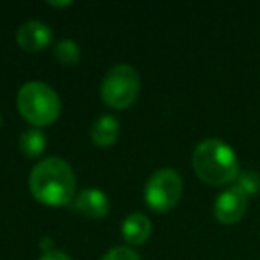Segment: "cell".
I'll return each instance as SVG.
<instances>
[{
	"mask_svg": "<svg viewBox=\"0 0 260 260\" xmlns=\"http://www.w3.org/2000/svg\"><path fill=\"white\" fill-rule=\"evenodd\" d=\"M29 189L34 198L43 205H68L75 194V175L72 166L59 157L41 160L30 171Z\"/></svg>",
	"mask_w": 260,
	"mask_h": 260,
	"instance_id": "6da1fadb",
	"label": "cell"
},
{
	"mask_svg": "<svg viewBox=\"0 0 260 260\" xmlns=\"http://www.w3.org/2000/svg\"><path fill=\"white\" fill-rule=\"evenodd\" d=\"M192 168L209 185H226L239 177L235 152L221 139H205L198 143L192 153Z\"/></svg>",
	"mask_w": 260,
	"mask_h": 260,
	"instance_id": "7a4b0ae2",
	"label": "cell"
},
{
	"mask_svg": "<svg viewBox=\"0 0 260 260\" xmlns=\"http://www.w3.org/2000/svg\"><path fill=\"white\" fill-rule=\"evenodd\" d=\"M18 111L23 119L34 126H47L59 118L61 100L54 87L40 80H32L20 87Z\"/></svg>",
	"mask_w": 260,
	"mask_h": 260,
	"instance_id": "3957f363",
	"label": "cell"
},
{
	"mask_svg": "<svg viewBox=\"0 0 260 260\" xmlns=\"http://www.w3.org/2000/svg\"><path fill=\"white\" fill-rule=\"evenodd\" d=\"M141 89L139 73L128 64H118L109 70L102 82V100L112 109H126L134 104Z\"/></svg>",
	"mask_w": 260,
	"mask_h": 260,
	"instance_id": "277c9868",
	"label": "cell"
},
{
	"mask_svg": "<svg viewBox=\"0 0 260 260\" xmlns=\"http://www.w3.org/2000/svg\"><path fill=\"white\" fill-rule=\"evenodd\" d=\"M184 191L180 175L171 168L159 170L150 177L145 187V200L155 212H166L178 203Z\"/></svg>",
	"mask_w": 260,
	"mask_h": 260,
	"instance_id": "5b68a950",
	"label": "cell"
},
{
	"mask_svg": "<svg viewBox=\"0 0 260 260\" xmlns=\"http://www.w3.org/2000/svg\"><path fill=\"white\" fill-rule=\"evenodd\" d=\"M246 209H248V196L239 187H230L223 191L216 198L214 203V216L219 223L234 224L242 219Z\"/></svg>",
	"mask_w": 260,
	"mask_h": 260,
	"instance_id": "8992f818",
	"label": "cell"
},
{
	"mask_svg": "<svg viewBox=\"0 0 260 260\" xmlns=\"http://www.w3.org/2000/svg\"><path fill=\"white\" fill-rule=\"evenodd\" d=\"M52 41V29L40 20H30L18 27L16 43L27 52H40Z\"/></svg>",
	"mask_w": 260,
	"mask_h": 260,
	"instance_id": "52a82bcc",
	"label": "cell"
},
{
	"mask_svg": "<svg viewBox=\"0 0 260 260\" xmlns=\"http://www.w3.org/2000/svg\"><path fill=\"white\" fill-rule=\"evenodd\" d=\"M75 209L86 217L100 219L109 212V200L98 189H86L75 200Z\"/></svg>",
	"mask_w": 260,
	"mask_h": 260,
	"instance_id": "ba28073f",
	"label": "cell"
},
{
	"mask_svg": "<svg viewBox=\"0 0 260 260\" xmlns=\"http://www.w3.org/2000/svg\"><path fill=\"white\" fill-rule=\"evenodd\" d=\"M123 239L130 244H143L148 241V237L152 235V221L145 216V214L134 212L130 214L121 226Z\"/></svg>",
	"mask_w": 260,
	"mask_h": 260,
	"instance_id": "9c48e42d",
	"label": "cell"
},
{
	"mask_svg": "<svg viewBox=\"0 0 260 260\" xmlns=\"http://www.w3.org/2000/svg\"><path fill=\"white\" fill-rule=\"evenodd\" d=\"M119 134V121L111 114H104L91 126V139L96 146H111L116 143Z\"/></svg>",
	"mask_w": 260,
	"mask_h": 260,
	"instance_id": "30bf717a",
	"label": "cell"
},
{
	"mask_svg": "<svg viewBox=\"0 0 260 260\" xmlns=\"http://www.w3.org/2000/svg\"><path fill=\"white\" fill-rule=\"evenodd\" d=\"M47 146V136L41 128L34 126V128L25 130L20 136V150L27 159H34V157L41 155Z\"/></svg>",
	"mask_w": 260,
	"mask_h": 260,
	"instance_id": "8fae6325",
	"label": "cell"
},
{
	"mask_svg": "<svg viewBox=\"0 0 260 260\" xmlns=\"http://www.w3.org/2000/svg\"><path fill=\"white\" fill-rule=\"evenodd\" d=\"M54 55L62 64H75L80 57V48L73 40H61L55 45Z\"/></svg>",
	"mask_w": 260,
	"mask_h": 260,
	"instance_id": "7c38bea8",
	"label": "cell"
},
{
	"mask_svg": "<svg viewBox=\"0 0 260 260\" xmlns=\"http://www.w3.org/2000/svg\"><path fill=\"white\" fill-rule=\"evenodd\" d=\"M235 187L241 189V191L244 192L246 196L255 194V192L260 189V178H258V175H256L255 171H242V173H239L237 185H235Z\"/></svg>",
	"mask_w": 260,
	"mask_h": 260,
	"instance_id": "4fadbf2b",
	"label": "cell"
},
{
	"mask_svg": "<svg viewBox=\"0 0 260 260\" xmlns=\"http://www.w3.org/2000/svg\"><path fill=\"white\" fill-rule=\"evenodd\" d=\"M102 260H141L139 255L132 248H126V246H118V248H112L102 256Z\"/></svg>",
	"mask_w": 260,
	"mask_h": 260,
	"instance_id": "5bb4252c",
	"label": "cell"
},
{
	"mask_svg": "<svg viewBox=\"0 0 260 260\" xmlns=\"http://www.w3.org/2000/svg\"><path fill=\"white\" fill-rule=\"evenodd\" d=\"M40 260H72V258L66 253L59 251V249H50V251L43 253V256Z\"/></svg>",
	"mask_w": 260,
	"mask_h": 260,
	"instance_id": "9a60e30c",
	"label": "cell"
},
{
	"mask_svg": "<svg viewBox=\"0 0 260 260\" xmlns=\"http://www.w3.org/2000/svg\"><path fill=\"white\" fill-rule=\"evenodd\" d=\"M72 2H62V4H59V2H50V6H57V8H61V6H70Z\"/></svg>",
	"mask_w": 260,
	"mask_h": 260,
	"instance_id": "2e32d148",
	"label": "cell"
}]
</instances>
